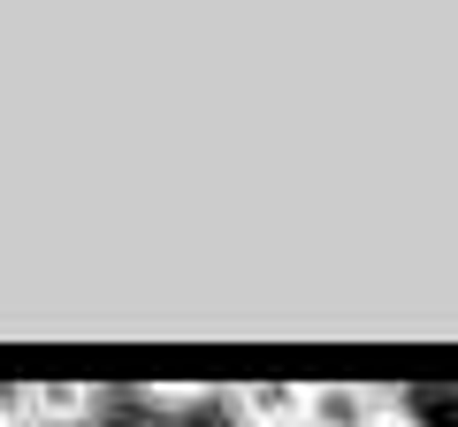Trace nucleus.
<instances>
[{
  "instance_id": "3",
  "label": "nucleus",
  "mask_w": 458,
  "mask_h": 427,
  "mask_svg": "<svg viewBox=\"0 0 458 427\" xmlns=\"http://www.w3.org/2000/svg\"><path fill=\"white\" fill-rule=\"evenodd\" d=\"M222 405L237 427H306V389L298 381H237Z\"/></svg>"
},
{
  "instance_id": "6",
  "label": "nucleus",
  "mask_w": 458,
  "mask_h": 427,
  "mask_svg": "<svg viewBox=\"0 0 458 427\" xmlns=\"http://www.w3.org/2000/svg\"><path fill=\"white\" fill-rule=\"evenodd\" d=\"M0 427H23V420H16V412H8V397H0Z\"/></svg>"
},
{
  "instance_id": "2",
  "label": "nucleus",
  "mask_w": 458,
  "mask_h": 427,
  "mask_svg": "<svg viewBox=\"0 0 458 427\" xmlns=\"http://www.w3.org/2000/svg\"><path fill=\"white\" fill-rule=\"evenodd\" d=\"M397 405V389H367V381H321L306 389V427H375Z\"/></svg>"
},
{
  "instance_id": "4",
  "label": "nucleus",
  "mask_w": 458,
  "mask_h": 427,
  "mask_svg": "<svg viewBox=\"0 0 458 427\" xmlns=\"http://www.w3.org/2000/svg\"><path fill=\"white\" fill-rule=\"evenodd\" d=\"M146 405L153 412H199V405H207V389H199V381H153Z\"/></svg>"
},
{
  "instance_id": "1",
  "label": "nucleus",
  "mask_w": 458,
  "mask_h": 427,
  "mask_svg": "<svg viewBox=\"0 0 458 427\" xmlns=\"http://www.w3.org/2000/svg\"><path fill=\"white\" fill-rule=\"evenodd\" d=\"M8 412H16L23 427H92L99 412H107V397H99L92 381H31V389L8 397Z\"/></svg>"
},
{
  "instance_id": "5",
  "label": "nucleus",
  "mask_w": 458,
  "mask_h": 427,
  "mask_svg": "<svg viewBox=\"0 0 458 427\" xmlns=\"http://www.w3.org/2000/svg\"><path fill=\"white\" fill-rule=\"evenodd\" d=\"M375 427H420V420H412V412H405V405H390V412H382V420H375Z\"/></svg>"
}]
</instances>
